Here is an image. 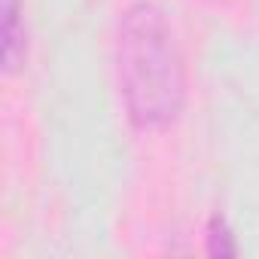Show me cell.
<instances>
[{
  "label": "cell",
  "instance_id": "obj_1",
  "mask_svg": "<svg viewBox=\"0 0 259 259\" xmlns=\"http://www.w3.org/2000/svg\"><path fill=\"white\" fill-rule=\"evenodd\" d=\"M116 79L135 128L162 132L180 119L189 95L186 52L174 22L153 0H138L119 19Z\"/></svg>",
  "mask_w": 259,
  "mask_h": 259
},
{
  "label": "cell",
  "instance_id": "obj_2",
  "mask_svg": "<svg viewBox=\"0 0 259 259\" xmlns=\"http://www.w3.org/2000/svg\"><path fill=\"white\" fill-rule=\"evenodd\" d=\"M28 58V28L22 0H4V73L13 76Z\"/></svg>",
  "mask_w": 259,
  "mask_h": 259
},
{
  "label": "cell",
  "instance_id": "obj_3",
  "mask_svg": "<svg viewBox=\"0 0 259 259\" xmlns=\"http://www.w3.org/2000/svg\"><path fill=\"white\" fill-rule=\"evenodd\" d=\"M207 253H210V256H235V253H238L235 235H232L229 223H226L220 213L210 217V223H207Z\"/></svg>",
  "mask_w": 259,
  "mask_h": 259
}]
</instances>
